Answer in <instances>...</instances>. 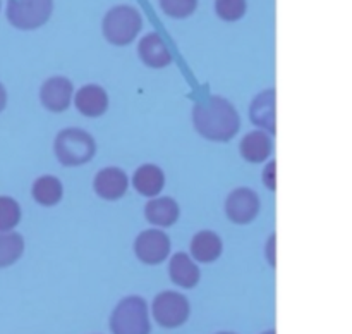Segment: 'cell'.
<instances>
[{
	"instance_id": "5b68a950",
	"label": "cell",
	"mask_w": 352,
	"mask_h": 334,
	"mask_svg": "<svg viewBox=\"0 0 352 334\" xmlns=\"http://www.w3.org/2000/svg\"><path fill=\"white\" fill-rule=\"evenodd\" d=\"M54 12V0H9L7 21L21 31H33L48 23Z\"/></svg>"
},
{
	"instance_id": "83f0119b",
	"label": "cell",
	"mask_w": 352,
	"mask_h": 334,
	"mask_svg": "<svg viewBox=\"0 0 352 334\" xmlns=\"http://www.w3.org/2000/svg\"><path fill=\"white\" fill-rule=\"evenodd\" d=\"M219 334H236V333H229V331H223V333H219Z\"/></svg>"
},
{
	"instance_id": "3957f363",
	"label": "cell",
	"mask_w": 352,
	"mask_h": 334,
	"mask_svg": "<svg viewBox=\"0 0 352 334\" xmlns=\"http://www.w3.org/2000/svg\"><path fill=\"white\" fill-rule=\"evenodd\" d=\"M143 28V16L133 6H116L103 16L102 33L109 43L126 47L133 43Z\"/></svg>"
},
{
	"instance_id": "484cf974",
	"label": "cell",
	"mask_w": 352,
	"mask_h": 334,
	"mask_svg": "<svg viewBox=\"0 0 352 334\" xmlns=\"http://www.w3.org/2000/svg\"><path fill=\"white\" fill-rule=\"evenodd\" d=\"M6 105H7V92L6 88H3L2 83H0V112L6 109Z\"/></svg>"
},
{
	"instance_id": "30bf717a",
	"label": "cell",
	"mask_w": 352,
	"mask_h": 334,
	"mask_svg": "<svg viewBox=\"0 0 352 334\" xmlns=\"http://www.w3.org/2000/svg\"><path fill=\"white\" fill-rule=\"evenodd\" d=\"M129 188V178L126 172L119 167H105L96 172L93 179V189L100 198L107 202L120 200Z\"/></svg>"
},
{
	"instance_id": "8fae6325",
	"label": "cell",
	"mask_w": 352,
	"mask_h": 334,
	"mask_svg": "<svg viewBox=\"0 0 352 334\" xmlns=\"http://www.w3.org/2000/svg\"><path fill=\"white\" fill-rule=\"evenodd\" d=\"M277 93L274 88L263 90L253 98L250 107L251 123L267 133H277Z\"/></svg>"
},
{
	"instance_id": "d4e9b609",
	"label": "cell",
	"mask_w": 352,
	"mask_h": 334,
	"mask_svg": "<svg viewBox=\"0 0 352 334\" xmlns=\"http://www.w3.org/2000/svg\"><path fill=\"white\" fill-rule=\"evenodd\" d=\"M275 243H277V236L272 234L267 241V247H265V255H267V260L270 264V267H275V264H277V258H275Z\"/></svg>"
},
{
	"instance_id": "5bb4252c",
	"label": "cell",
	"mask_w": 352,
	"mask_h": 334,
	"mask_svg": "<svg viewBox=\"0 0 352 334\" xmlns=\"http://www.w3.org/2000/svg\"><path fill=\"white\" fill-rule=\"evenodd\" d=\"M181 216L177 202L170 196H153L144 205V217L150 224L157 227L174 226Z\"/></svg>"
},
{
	"instance_id": "4fadbf2b",
	"label": "cell",
	"mask_w": 352,
	"mask_h": 334,
	"mask_svg": "<svg viewBox=\"0 0 352 334\" xmlns=\"http://www.w3.org/2000/svg\"><path fill=\"white\" fill-rule=\"evenodd\" d=\"M74 105L86 117H100L109 110V93L100 85H85L76 92Z\"/></svg>"
},
{
	"instance_id": "cb8c5ba5",
	"label": "cell",
	"mask_w": 352,
	"mask_h": 334,
	"mask_svg": "<svg viewBox=\"0 0 352 334\" xmlns=\"http://www.w3.org/2000/svg\"><path fill=\"white\" fill-rule=\"evenodd\" d=\"M261 178H263V185L267 186L268 189H272V191H275V189H277V162H268V164L265 165L263 176H261Z\"/></svg>"
},
{
	"instance_id": "8992f818",
	"label": "cell",
	"mask_w": 352,
	"mask_h": 334,
	"mask_svg": "<svg viewBox=\"0 0 352 334\" xmlns=\"http://www.w3.org/2000/svg\"><path fill=\"white\" fill-rule=\"evenodd\" d=\"M151 312H153V319L162 327L175 329L188 322L189 315H191V305L182 293L164 291L155 296Z\"/></svg>"
},
{
	"instance_id": "4316f807",
	"label": "cell",
	"mask_w": 352,
	"mask_h": 334,
	"mask_svg": "<svg viewBox=\"0 0 352 334\" xmlns=\"http://www.w3.org/2000/svg\"><path fill=\"white\" fill-rule=\"evenodd\" d=\"M263 334H277V333H275V331L274 329H272V331H265V333Z\"/></svg>"
},
{
	"instance_id": "277c9868",
	"label": "cell",
	"mask_w": 352,
	"mask_h": 334,
	"mask_svg": "<svg viewBox=\"0 0 352 334\" xmlns=\"http://www.w3.org/2000/svg\"><path fill=\"white\" fill-rule=\"evenodd\" d=\"M112 334H150L151 324L148 303L141 296H126L117 303L110 315Z\"/></svg>"
},
{
	"instance_id": "7402d4cb",
	"label": "cell",
	"mask_w": 352,
	"mask_h": 334,
	"mask_svg": "<svg viewBox=\"0 0 352 334\" xmlns=\"http://www.w3.org/2000/svg\"><path fill=\"white\" fill-rule=\"evenodd\" d=\"M248 10L246 0H215L217 16L227 23H236L243 19Z\"/></svg>"
},
{
	"instance_id": "52a82bcc",
	"label": "cell",
	"mask_w": 352,
	"mask_h": 334,
	"mask_svg": "<svg viewBox=\"0 0 352 334\" xmlns=\"http://www.w3.org/2000/svg\"><path fill=\"white\" fill-rule=\"evenodd\" d=\"M261 209L256 191L251 188H236L226 200V213L230 222L237 226L251 224L258 217Z\"/></svg>"
},
{
	"instance_id": "603a6c76",
	"label": "cell",
	"mask_w": 352,
	"mask_h": 334,
	"mask_svg": "<svg viewBox=\"0 0 352 334\" xmlns=\"http://www.w3.org/2000/svg\"><path fill=\"white\" fill-rule=\"evenodd\" d=\"M164 14L174 19H186L198 7V0H158Z\"/></svg>"
},
{
	"instance_id": "6da1fadb",
	"label": "cell",
	"mask_w": 352,
	"mask_h": 334,
	"mask_svg": "<svg viewBox=\"0 0 352 334\" xmlns=\"http://www.w3.org/2000/svg\"><path fill=\"white\" fill-rule=\"evenodd\" d=\"M192 124L206 140L227 143L239 133L241 117L229 100L213 95L206 102L196 103L192 109Z\"/></svg>"
},
{
	"instance_id": "9c48e42d",
	"label": "cell",
	"mask_w": 352,
	"mask_h": 334,
	"mask_svg": "<svg viewBox=\"0 0 352 334\" xmlns=\"http://www.w3.org/2000/svg\"><path fill=\"white\" fill-rule=\"evenodd\" d=\"M40 100L41 105L50 112H64L74 100V85L64 76H52L41 85Z\"/></svg>"
},
{
	"instance_id": "ac0fdd59",
	"label": "cell",
	"mask_w": 352,
	"mask_h": 334,
	"mask_svg": "<svg viewBox=\"0 0 352 334\" xmlns=\"http://www.w3.org/2000/svg\"><path fill=\"white\" fill-rule=\"evenodd\" d=\"M272 150H274V145H272V140L270 136H268L267 131L263 129H256L248 133L239 145L241 157H243L244 160L251 162V164L265 162L272 155Z\"/></svg>"
},
{
	"instance_id": "f1b7e54d",
	"label": "cell",
	"mask_w": 352,
	"mask_h": 334,
	"mask_svg": "<svg viewBox=\"0 0 352 334\" xmlns=\"http://www.w3.org/2000/svg\"><path fill=\"white\" fill-rule=\"evenodd\" d=\"M0 7H2V2H0Z\"/></svg>"
},
{
	"instance_id": "d6986e66",
	"label": "cell",
	"mask_w": 352,
	"mask_h": 334,
	"mask_svg": "<svg viewBox=\"0 0 352 334\" xmlns=\"http://www.w3.org/2000/svg\"><path fill=\"white\" fill-rule=\"evenodd\" d=\"M31 195H33L34 202L40 203V205L55 207L60 202L62 196H64V186H62L58 178L45 174L40 176V178L33 182Z\"/></svg>"
},
{
	"instance_id": "9a60e30c",
	"label": "cell",
	"mask_w": 352,
	"mask_h": 334,
	"mask_svg": "<svg viewBox=\"0 0 352 334\" xmlns=\"http://www.w3.org/2000/svg\"><path fill=\"white\" fill-rule=\"evenodd\" d=\"M168 274H170L172 282L179 288L191 289L198 286L199 279H201V272L196 262L189 257L184 251H179L170 258L168 264Z\"/></svg>"
},
{
	"instance_id": "7c38bea8",
	"label": "cell",
	"mask_w": 352,
	"mask_h": 334,
	"mask_svg": "<svg viewBox=\"0 0 352 334\" xmlns=\"http://www.w3.org/2000/svg\"><path fill=\"white\" fill-rule=\"evenodd\" d=\"M138 54H140L141 62L151 69H164L174 62L165 40L155 31L141 38L138 45Z\"/></svg>"
},
{
	"instance_id": "ba28073f",
	"label": "cell",
	"mask_w": 352,
	"mask_h": 334,
	"mask_svg": "<svg viewBox=\"0 0 352 334\" xmlns=\"http://www.w3.org/2000/svg\"><path fill=\"white\" fill-rule=\"evenodd\" d=\"M134 253L146 265H158L170 255V238L160 229H146L138 234Z\"/></svg>"
},
{
	"instance_id": "7a4b0ae2",
	"label": "cell",
	"mask_w": 352,
	"mask_h": 334,
	"mask_svg": "<svg viewBox=\"0 0 352 334\" xmlns=\"http://www.w3.org/2000/svg\"><path fill=\"white\" fill-rule=\"evenodd\" d=\"M54 152L62 165L78 167L88 164L95 157L96 141L88 131L79 127H65L55 136Z\"/></svg>"
},
{
	"instance_id": "44dd1931",
	"label": "cell",
	"mask_w": 352,
	"mask_h": 334,
	"mask_svg": "<svg viewBox=\"0 0 352 334\" xmlns=\"http://www.w3.org/2000/svg\"><path fill=\"white\" fill-rule=\"evenodd\" d=\"M21 205L10 196H0V231H12L21 222Z\"/></svg>"
},
{
	"instance_id": "ffe728a7",
	"label": "cell",
	"mask_w": 352,
	"mask_h": 334,
	"mask_svg": "<svg viewBox=\"0 0 352 334\" xmlns=\"http://www.w3.org/2000/svg\"><path fill=\"white\" fill-rule=\"evenodd\" d=\"M24 253V240L14 231H0V269L16 264Z\"/></svg>"
},
{
	"instance_id": "e0dca14e",
	"label": "cell",
	"mask_w": 352,
	"mask_h": 334,
	"mask_svg": "<svg viewBox=\"0 0 352 334\" xmlns=\"http://www.w3.org/2000/svg\"><path fill=\"white\" fill-rule=\"evenodd\" d=\"M133 186L141 196H146V198L158 196L165 188L164 171L155 164H143L134 172Z\"/></svg>"
},
{
	"instance_id": "2e32d148",
	"label": "cell",
	"mask_w": 352,
	"mask_h": 334,
	"mask_svg": "<svg viewBox=\"0 0 352 334\" xmlns=\"http://www.w3.org/2000/svg\"><path fill=\"white\" fill-rule=\"evenodd\" d=\"M191 257L199 264H212L220 258L223 251V243L220 236L213 231H199L191 240Z\"/></svg>"
}]
</instances>
